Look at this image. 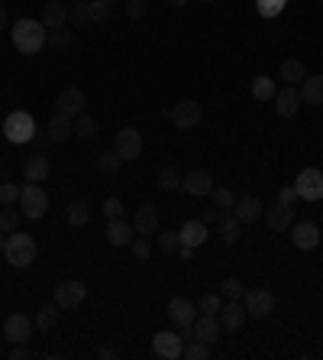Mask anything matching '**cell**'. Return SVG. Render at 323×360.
Masks as SVG:
<instances>
[{
  "mask_svg": "<svg viewBox=\"0 0 323 360\" xmlns=\"http://www.w3.org/2000/svg\"><path fill=\"white\" fill-rule=\"evenodd\" d=\"M265 221H268V228H272V230H291L294 208H291V205H284V201H275V205L265 208Z\"/></svg>",
  "mask_w": 323,
  "mask_h": 360,
  "instance_id": "obj_18",
  "label": "cell"
},
{
  "mask_svg": "<svg viewBox=\"0 0 323 360\" xmlns=\"http://www.w3.org/2000/svg\"><path fill=\"white\" fill-rule=\"evenodd\" d=\"M7 26H10V20H7V7L0 3V30H7Z\"/></svg>",
  "mask_w": 323,
  "mask_h": 360,
  "instance_id": "obj_53",
  "label": "cell"
},
{
  "mask_svg": "<svg viewBox=\"0 0 323 360\" xmlns=\"http://www.w3.org/2000/svg\"><path fill=\"white\" fill-rule=\"evenodd\" d=\"M178 240H181L185 247H201L207 240V224L204 221H185V224L178 228Z\"/></svg>",
  "mask_w": 323,
  "mask_h": 360,
  "instance_id": "obj_25",
  "label": "cell"
},
{
  "mask_svg": "<svg viewBox=\"0 0 323 360\" xmlns=\"http://www.w3.org/2000/svg\"><path fill=\"white\" fill-rule=\"evenodd\" d=\"M68 23L71 26H88V3H84V0H81V3H75V7H71L68 10Z\"/></svg>",
  "mask_w": 323,
  "mask_h": 360,
  "instance_id": "obj_41",
  "label": "cell"
},
{
  "mask_svg": "<svg viewBox=\"0 0 323 360\" xmlns=\"http://www.w3.org/2000/svg\"><path fill=\"white\" fill-rule=\"evenodd\" d=\"M158 247H162L165 253H178V247H181L178 230H162V234H158Z\"/></svg>",
  "mask_w": 323,
  "mask_h": 360,
  "instance_id": "obj_40",
  "label": "cell"
},
{
  "mask_svg": "<svg viewBox=\"0 0 323 360\" xmlns=\"http://www.w3.org/2000/svg\"><path fill=\"white\" fill-rule=\"evenodd\" d=\"M46 133H49L52 143H65L75 137V117L71 114H62V110H55V117L49 120V127H46Z\"/></svg>",
  "mask_w": 323,
  "mask_h": 360,
  "instance_id": "obj_16",
  "label": "cell"
},
{
  "mask_svg": "<svg viewBox=\"0 0 323 360\" xmlns=\"http://www.w3.org/2000/svg\"><path fill=\"white\" fill-rule=\"evenodd\" d=\"M220 331H223V325H220L216 315H197L194 318V338L204 341V344H216L220 341Z\"/></svg>",
  "mask_w": 323,
  "mask_h": 360,
  "instance_id": "obj_20",
  "label": "cell"
},
{
  "mask_svg": "<svg viewBox=\"0 0 323 360\" xmlns=\"http://www.w3.org/2000/svg\"><path fill=\"white\" fill-rule=\"evenodd\" d=\"M17 224H20V214H17L10 205H3V208H0V230H3V234H13Z\"/></svg>",
  "mask_w": 323,
  "mask_h": 360,
  "instance_id": "obj_37",
  "label": "cell"
},
{
  "mask_svg": "<svg viewBox=\"0 0 323 360\" xmlns=\"http://www.w3.org/2000/svg\"><path fill=\"white\" fill-rule=\"evenodd\" d=\"M197 315H201L197 311V302L185 299V295H175V299L168 302V318L175 321V325H194Z\"/></svg>",
  "mask_w": 323,
  "mask_h": 360,
  "instance_id": "obj_15",
  "label": "cell"
},
{
  "mask_svg": "<svg viewBox=\"0 0 323 360\" xmlns=\"http://www.w3.org/2000/svg\"><path fill=\"white\" fill-rule=\"evenodd\" d=\"M282 78L288 81V85H301L304 78H307V69H304V62L301 59H288V62H282Z\"/></svg>",
  "mask_w": 323,
  "mask_h": 360,
  "instance_id": "obj_31",
  "label": "cell"
},
{
  "mask_svg": "<svg viewBox=\"0 0 323 360\" xmlns=\"http://www.w3.org/2000/svg\"><path fill=\"white\" fill-rule=\"evenodd\" d=\"M216 318H220V325H223L226 331H239L246 321H249V315H246V305H239V299H230L223 309H220Z\"/></svg>",
  "mask_w": 323,
  "mask_h": 360,
  "instance_id": "obj_19",
  "label": "cell"
},
{
  "mask_svg": "<svg viewBox=\"0 0 323 360\" xmlns=\"http://www.w3.org/2000/svg\"><path fill=\"white\" fill-rule=\"evenodd\" d=\"M75 137H81V140H94V137H98V120L88 117V114H78V120H75Z\"/></svg>",
  "mask_w": 323,
  "mask_h": 360,
  "instance_id": "obj_33",
  "label": "cell"
},
{
  "mask_svg": "<svg viewBox=\"0 0 323 360\" xmlns=\"http://www.w3.org/2000/svg\"><path fill=\"white\" fill-rule=\"evenodd\" d=\"M210 189H214V175L204 169H191L181 179V191H187V195H194V198H204V195H210Z\"/></svg>",
  "mask_w": 323,
  "mask_h": 360,
  "instance_id": "obj_13",
  "label": "cell"
},
{
  "mask_svg": "<svg viewBox=\"0 0 323 360\" xmlns=\"http://www.w3.org/2000/svg\"><path fill=\"white\" fill-rule=\"evenodd\" d=\"M158 189H162V191L181 189V175H178L175 169H162V172H158Z\"/></svg>",
  "mask_w": 323,
  "mask_h": 360,
  "instance_id": "obj_38",
  "label": "cell"
},
{
  "mask_svg": "<svg viewBox=\"0 0 323 360\" xmlns=\"http://www.w3.org/2000/svg\"><path fill=\"white\" fill-rule=\"evenodd\" d=\"M275 94H278L275 78H268V75H255L252 78V98L255 101H275Z\"/></svg>",
  "mask_w": 323,
  "mask_h": 360,
  "instance_id": "obj_30",
  "label": "cell"
},
{
  "mask_svg": "<svg viewBox=\"0 0 323 360\" xmlns=\"http://www.w3.org/2000/svg\"><path fill=\"white\" fill-rule=\"evenodd\" d=\"M278 201H284V205H291V208H294V201H297V189H294V185L282 189V191H278Z\"/></svg>",
  "mask_w": 323,
  "mask_h": 360,
  "instance_id": "obj_49",
  "label": "cell"
},
{
  "mask_svg": "<svg viewBox=\"0 0 323 360\" xmlns=\"http://www.w3.org/2000/svg\"><path fill=\"white\" fill-rule=\"evenodd\" d=\"M3 243H7V237H3V230H0V250H3Z\"/></svg>",
  "mask_w": 323,
  "mask_h": 360,
  "instance_id": "obj_56",
  "label": "cell"
},
{
  "mask_svg": "<svg viewBox=\"0 0 323 360\" xmlns=\"http://www.w3.org/2000/svg\"><path fill=\"white\" fill-rule=\"evenodd\" d=\"M59 110L62 114H71V117H78V114H84V94H81L78 88H62L59 91Z\"/></svg>",
  "mask_w": 323,
  "mask_h": 360,
  "instance_id": "obj_26",
  "label": "cell"
},
{
  "mask_svg": "<svg viewBox=\"0 0 323 360\" xmlns=\"http://www.w3.org/2000/svg\"><path fill=\"white\" fill-rule=\"evenodd\" d=\"M168 117H172V123H175L178 130H191V127H197L201 123V104L191 98L178 101L175 108L168 110Z\"/></svg>",
  "mask_w": 323,
  "mask_h": 360,
  "instance_id": "obj_10",
  "label": "cell"
},
{
  "mask_svg": "<svg viewBox=\"0 0 323 360\" xmlns=\"http://www.w3.org/2000/svg\"><path fill=\"white\" fill-rule=\"evenodd\" d=\"M133 228H136V234H142V237L158 234V211L152 208V205H139L136 214H133Z\"/></svg>",
  "mask_w": 323,
  "mask_h": 360,
  "instance_id": "obj_21",
  "label": "cell"
},
{
  "mask_svg": "<svg viewBox=\"0 0 323 360\" xmlns=\"http://www.w3.org/2000/svg\"><path fill=\"white\" fill-rule=\"evenodd\" d=\"M20 208H23V214H26V218H33V221L42 218V214L49 211V195H46V191H42L36 182H30V185L20 191Z\"/></svg>",
  "mask_w": 323,
  "mask_h": 360,
  "instance_id": "obj_7",
  "label": "cell"
},
{
  "mask_svg": "<svg viewBox=\"0 0 323 360\" xmlns=\"http://www.w3.org/2000/svg\"><path fill=\"white\" fill-rule=\"evenodd\" d=\"M220 289H223V295L226 299H239V295H243L246 292V286L239 280H236V276H226L223 282H220Z\"/></svg>",
  "mask_w": 323,
  "mask_h": 360,
  "instance_id": "obj_43",
  "label": "cell"
},
{
  "mask_svg": "<svg viewBox=\"0 0 323 360\" xmlns=\"http://www.w3.org/2000/svg\"><path fill=\"white\" fill-rule=\"evenodd\" d=\"M133 234H136L133 221H123V218L107 221V230H104V237H107L110 247H129V243H133Z\"/></svg>",
  "mask_w": 323,
  "mask_h": 360,
  "instance_id": "obj_14",
  "label": "cell"
},
{
  "mask_svg": "<svg viewBox=\"0 0 323 360\" xmlns=\"http://www.w3.org/2000/svg\"><path fill=\"white\" fill-rule=\"evenodd\" d=\"M42 26L46 30H62L65 23H68V7L62 3V0H49L46 7H42Z\"/></svg>",
  "mask_w": 323,
  "mask_h": 360,
  "instance_id": "obj_23",
  "label": "cell"
},
{
  "mask_svg": "<svg viewBox=\"0 0 323 360\" xmlns=\"http://www.w3.org/2000/svg\"><path fill=\"white\" fill-rule=\"evenodd\" d=\"M301 98L304 104H323V75H307L301 81Z\"/></svg>",
  "mask_w": 323,
  "mask_h": 360,
  "instance_id": "obj_28",
  "label": "cell"
},
{
  "mask_svg": "<svg viewBox=\"0 0 323 360\" xmlns=\"http://www.w3.org/2000/svg\"><path fill=\"white\" fill-rule=\"evenodd\" d=\"M120 166H123V160H120L117 153H100L98 156V172H104V175H117Z\"/></svg>",
  "mask_w": 323,
  "mask_h": 360,
  "instance_id": "obj_35",
  "label": "cell"
},
{
  "mask_svg": "<svg viewBox=\"0 0 323 360\" xmlns=\"http://www.w3.org/2000/svg\"><path fill=\"white\" fill-rule=\"evenodd\" d=\"M291 240H294L297 250H317V247H320V228L311 224V221L291 224Z\"/></svg>",
  "mask_w": 323,
  "mask_h": 360,
  "instance_id": "obj_12",
  "label": "cell"
},
{
  "mask_svg": "<svg viewBox=\"0 0 323 360\" xmlns=\"http://www.w3.org/2000/svg\"><path fill=\"white\" fill-rule=\"evenodd\" d=\"M233 214L239 218V224H252V221H259L265 214V205L255 195H243V198H236Z\"/></svg>",
  "mask_w": 323,
  "mask_h": 360,
  "instance_id": "obj_17",
  "label": "cell"
},
{
  "mask_svg": "<svg viewBox=\"0 0 323 360\" xmlns=\"http://www.w3.org/2000/svg\"><path fill=\"white\" fill-rule=\"evenodd\" d=\"M3 253H7V263H10V266L23 270V266H30V263L36 260L39 247H36V240H33L30 234H17V230H13L10 237H7V243H3Z\"/></svg>",
  "mask_w": 323,
  "mask_h": 360,
  "instance_id": "obj_2",
  "label": "cell"
},
{
  "mask_svg": "<svg viewBox=\"0 0 323 360\" xmlns=\"http://www.w3.org/2000/svg\"><path fill=\"white\" fill-rule=\"evenodd\" d=\"M294 189H297V198L320 201L323 198V172L317 169V166H307V169H301V172H297Z\"/></svg>",
  "mask_w": 323,
  "mask_h": 360,
  "instance_id": "obj_5",
  "label": "cell"
},
{
  "mask_svg": "<svg viewBox=\"0 0 323 360\" xmlns=\"http://www.w3.org/2000/svg\"><path fill=\"white\" fill-rule=\"evenodd\" d=\"M185 357H187V360H207V357H210V344L191 338V341L185 344Z\"/></svg>",
  "mask_w": 323,
  "mask_h": 360,
  "instance_id": "obj_36",
  "label": "cell"
},
{
  "mask_svg": "<svg viewBox=\"0 0 323 360\" xmlns=\"http://www.w3.org/2000/svg\"><path fill=\"white\" fill-rule=\"evenodd\" d=\"M201 221H204V224H210V221H214V224H216V221H220V208H216V205H214V208H204Z\"/></svg>",
  "mask_w": 323,
  "mask_h": 360,
  "instance_id": "obj_51",
  "label": "cell"
},
{
  "mask_svg": "<svg viewBox=\"0 0 323 360\" xmlns=\"http://www.w3.org/2000/svg\"><path fill=\"white\" fill-rule=\"evenodd\" d=\"M3 133L10 143H30L36 137V120L26 110H10L7 120H3Z\"/></svg>",
  "mask_w": 323,
  "mask_h": 360,
  "instance_id": "obj_3",
  "label": "cell"
},
{
  "mask_svg": "<svg viewBox=\"0 0 323 360\" xmlns=\"http://www.w3.org/2000/svg\"><path fill=\"white\" fill-rule=\"evenodd\" d=\"M52 172V162L49 156H42V153H36V156H30V160L23 162V179L26 182H46Z\"/></svg>",
  "mask_w": 323,
  "mask_h": 360,
  "instance_id": "obj_24",
  "label": "cell"
},
{
  "mask_svg": "<svg viewBox=\"0 0 323 360\" xmlns=\"http://www.w3.org/2000/svg\"><path fill=\"white\" fill-rule=\"evenodd\" d=\"M113 153H117L123 162L139 160L142 156V133L136 127H123V130L113 137Z\"/></svg>",
  "mask_w": 323,
  "mask_h": 360,
  "instance_id": "obj_6",
  "label": "cell"
},
{
  "mask_svg": "<svg viewBox=\"0 0 323 360\" xmlns=\"http://www.w3.org/2000/svg\"><path fill=\"white\" fill-rule=\"evenodd\" d=\"M191 250H194V247H185V243H181V247H178V260H191Z\"/></svg>",
  "mask_w": 323,
  "mask_h": 360,
  "instance_id": "obj_52",
  "label": "cell"
},
{
  "mask_svg": "<svg viewBox=\"0 0 323 360\" xmlns=\"http://www.w3.org/2000/svg\"><path fill=\"white\" fill-rule=\"evenodd\" d=\"M46 26H42L39 20H17L10 26V40L13 46H17V52H23V55H36V52L46 46Z\"/></svg>",
  "mask_w": 323,
  "mask_h": 360,
  "instance_id": "obj_1",
  "label": "cell"
},
{
  "mask_svg": "<svg viewBox=\"0 0 323 360\" xmlns=\"http://www.w3.org/2000/svg\"><path fill=\"white\" fill-rule=\"evenodd\" d=\"M100 357H104V360H113V357H117V350H110V348H104V350H100Z\"/></svg>",
  "mask_w": 323,
  "mask_h": 360,
  "instance_id": "obj_54",
  "label": "cell"
},
{
  "mask_svg": "<svg viewBox=\"0 0 323 360\" xmlns=\"http://www.w3.org/2000/svg\"><path fill=\"white\" fill-rule=\"evenodd\" d=\"M84 299H88V286L81 280H65L55 286V302H59V309H78Z\"/></svg>",
  "mask_w": 323,
  "mask_h": 360,
  "instance_id": "obj_9",
  "label": "cell"
},
{
  "mask_svg": "<svg viewBox=\"0 0 323 360\" xmlns=\"http://www.w3.org/2000/svg\"><path fill=\"white\" fill-rule=\"evenodd\" d=\"M284 3H288V0H255V7H259L262 17H278V13L284 10Z\"/></svg>",
  "mask_w": 323,
  "mask_h": 360,
  "instance_id": "obj_42",
  "label": "cell"
},
{
  "mask_svg": "<svg viewBox=\"0 0 323 360\" xmlns=\"http://www.w3.org/2000/svg\"><path fill=\"white\" fill-rule=\"evenodd\" d=\"M123 10H127L129 20H139V17H146L149 3H146V0H127V3H123Z\"/></svg>",
  "mask_w": 323,
  "mask_h": 360,
  "instance_id": "obj_47",
  "label": "cell"
},
{
  "mask_svg": "<svg viewBox=\"0 0 323 360\" xmlns=\"http://www.w3.org/2000/svg\"><path fill=\"white\" fill-rule=\"evenodd\" d=\"M3 334H7L10 344H30L33 341V321L17 311V315H10V318L3 321Z\"/></svg>",
  "mask_w": 323,
  "mask_h": 360,
  "instance_id": "obj_11",
  "label": "cell"
},
{
  "mask_svg": "<svg viewBox=\"0 0 323 360\" xmlns=\"http://www.w3.org/2000/svg\"><path fill=\"white\" fill-rule=\"evenodd\" d=\"M243 305L249 318H268L275 311V292L268 286H259V289H246L243 292Z\"/></svg>",
  "mask_w": 323,
  "mask_h": 360,
  "instance_id": "obj_4",
  "label": "cell"
},
{
  "mask_svg": "<svg viewBox=\"0 0 323 360\" xmlns=\"http://www.w3.org/2000/svg\"><path fill=\"white\" fill-rule=\"evenodd\" d=\"M123 211H127V208H123V201H120V198H107V201H104V214H107V221L123 218Z\"/></svg>",
  "mask_w": 323,
  "mask_h": 360,
  "instance_id": "obj_48",
  "label": "cell"
},
{
  "mask_svg": "<svg viewBox=\"0 0 323 360\" xmlns=\"http://www.w3.org/2000/svg\"><path fill=\"white\" fill-rule=\"evenodd\" d=\"M201 3H214V0H201Z\"/></svg>",
  "mask_w": 323,
  "mask_h": 360,
  "instance_id": "obj_57",
  "label": "cell"
},
{
  "mask_svg": "<svg viewBox=\"0 0 323 360\" xmlns=\"http://www.w3.org/2000/svg\"><path fill=\"white\" fill-rule=\"evenodd\" d=\"M220 309H223V299H220L216 292H207V295L197 299V311H201V315H220Z\"/></svg>",
  "mask_w": 323,
  "mask_h": 360,
  "instance_id": "obj_34",
  "label": "cell"
},
{
  "mask_svg": "<svg viewBox=\"0 0 323 360\" xmlns=\"http://www.w3.org/2000/svg\"><path fill=\"white\" fill-rule=\"evenodd\" d=\"M26 357H33V350L26 348V344H17V348L10 350V360H26Z\"/></svg>",
  "mask_w": 323,
  "mask_h": 360,
  "instance_id": "obj_50",
  "label": "cell"
},
{
  "mask_svg": "<svg viewBox=\"0 0 323 360\" xmlns=\"http://www.w3.org/2000/svg\"><path fill=\"white\" fill-rule=\"evenodd\" d=\"M152 350L162 360H178V357H185V341H181L178 331H158L156 338H152Z\"/></svg>",
  "mask_w": 323,
  "mask_h": 360,
  "instance_id": "obj_8",
  "label": "cell"
},
{
  "mask_svg": "<svg viewBox=\"0 0 323 360\" xmlns=\"http://www.w3.org/2000/svg\"><path fill=\"white\" fill-rule=\"evenodd\" d=\"M168 3H172V7H185L187 0H168Z\"/></svg>",
  "mask_w": 323,
  "mask_h": 360,
  "instance_id": "obj_55",
  "label": "cell"
},
{
  "mask_svg": "<svg viewBox=\"0 0 323 360\" xmlns=\"http://www.w3.org/2000/svg\"><path fill=\"white\" fill-rule=\"evenodd\" d=\"M210 195H214L216 208H233V205H236V195L226 189V185H220V189H210Z\"/></svg>",
  "mask_w": 323,
  "mask_h": 360,
  "instance_id": "obj_39",
  "label": "cell"
},
{
  "mask_svg": "<svg viewBox=\"0 0 323 360\" xmlns=\"http://www.w3.org/2000/svg\"><path fill=\"white\" fill-rule=\"evenodd\" d=\"M301 104H304V98H301V91L294 88V85H288L284 91L275 94V110H278L282 117H294V114L301 110Z\"/></svg>",
  "mask_w": 323,
  "mask_h": 360,
  "instance_id": "obj_22",
  "label": "cell"
},
{
  "mask_svg": "<svg viewBox=\"0 0 323 360\" xmlns=\"http://www.w3.org/2000/svg\"><path fill=\"white\" fill-rule=\"evenodd\" d=\"M20 185H13V182H0V205H13V201H20Z\"/></svg>",
  "mask_w": 323,
  "mask_h": 360,
  "instance_id": "obj_44",
  "label": "cell"
},
{
  "mask_svg": "<svg viewBox=\"0 0 323 360\" xmlns=\"http://www.w3.org/2000/svg\"><path fill=\"white\" fill-rule=\"evenodd\" d=\"M65 218H68L71 228H88V221H91V205L88 201H68V208H65Z\"/></svg>",
  "mask_w": 323,
  "mask_h": 360,
  "instance_id": "obj_29",
  "label": "cell"
},
{
  "mask_svg": "<svg viewBox=\"0 0 323 360\" xmlns=\"http://www.w3.org/2000/svg\"><path fill=\"white\" fill-rule=\"evenodd\" d=\"M216 234H220V240L230 243V247L239 243V237H243V234H239V218H236V214H220V221H216Z\"/></svg>",
  "mask_w": 323,
  "mask_h": 360,
  "instance_id": "obj_27",
  "label": "cell"
},
{
  "mask_svg": "<svg viewBox=\"0 0 323 360\" xmlns=\"http://www.w3.org/2000/svg\"><path fill=\"white\" fill-rule=\"evenodd\" d=\"M129 247H133V257H136V260H149V257H152V240L149 237H136Z\"/></svg>",
  "mask_w": 323,
  "mask_h": 360,
  "instance_id": "obj_46",
  "label": "cell"
},
{
  "mask_svg": "<svg viewBox=\"0 0 323 360\" xmlns=\"http://www.w3.org/2000/svg\"><path fill=\"white\" fill-rule=\"evenodd\" d=\"M0 166H3V160H0Z\"/></svg>",
  "mask_w": 323,
  "mask_h": 360,
  "instance_id": "obj_58",
  "label": "cell"
},
{
  "mask_svg": "<svg viewBox=\"0 0 323 360\" xmlns=\"http://www.w3.org/2000/svg\"><path fill=\"white\" fill-rule=\"evenodd\" d=\"M71 42V33L68 30H49L46 33V46H55V49H65Z\"/></svg>",
  "mask_w": 323,
  "mask_h": 360,
  "instance_id": "obj_45",
  "label": "cell"
},
{
  "mask_svg": "<svg viewBox=\"0 0 323 360\" xmlns=\"http://www.w3.org/2000/svg\"><path fill=\"white\" fill-rule=\"evenodd\" d=\"M59 302H49V305H42L39 315H36V328L39 331H52L55 325H59Z\"/></svg>",
  "mask_w": 323,
  "mask_h": 360,
  "instance_id": "obj_32",
  "label": "cell"
}]
</instances>
